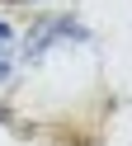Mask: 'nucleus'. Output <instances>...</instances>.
<instances>
[{"label":"nucleus","instance_id":"obj_4","mask_svg":"<svg viewBox=\"0 0 132 146\" xmlns=\"http://www.w3.org/2000/svg\"><path fill=\"white\" fill-rule=\"evenodd\" d=\"M0 118H5V108H0Z\"/></svg>","mask_w":132,"mask_h":146},{"label":"nucleus","instance_id":"obj_3","mask_svg":"<svg viewBox=\"0 0 132 146\" xmlns=\"http://www.w3.org/2000/svg\"><path fill=\"white\" fill-rule=\"evenodd\" d=\"M0 42H9V29H5V19H0Z\"/></svg>","mask_w":132,"mask_h":146},{"label":"nucleus","instance_id":"obj_2","mask_svg":"<svg viewBox=\"0 0 132 146\" xmlns=\"http://www.w3.org/2000/svg\"><path fill=\"white\" fill-rule=\"evenodd\" d=\"M9 76V57H5V42H0V80Z\"/></svg>","mask_w":132,"mask_h":146},{"label":"nucleus","instance_id":"obj_1","mask_svg":"<svg viewBox=\"0 0 132 146\" xmlns=\"http://www.w3.org/2000/svg\"><path fill=\"white\" fill-rule=\"evenodd\" d=\"M75 33H80V29H75L71 19H57V24H47V29H38L33 38H28V57H33V52H43L52 38H75Z\"/></svg>","mask_w":132,"mask_h":146}]
</instances>
